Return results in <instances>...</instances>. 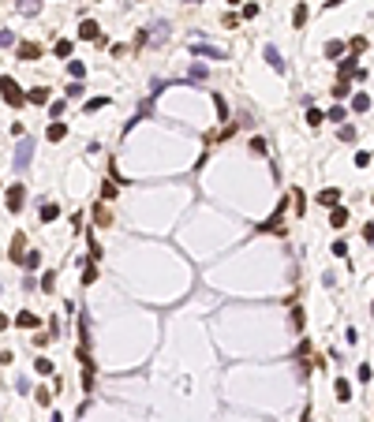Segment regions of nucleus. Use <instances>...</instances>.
Instances as JSON below:
<instances>
[{"mask_svg":"<svg viewBox=\"0 0 374 422\" xmlns=\"http://www.w3.org/2000/svg\"><path fill=\"white\" fill-rule=\"evenodd\" d=\"M0 93H4V101H8L11 109H19V105L26 101V97H23V90H19V86H15V79H8V75L0 79Z\"/></svg>","mask_w":374,"mask_h":422,"instance_id":"nucleus-1","label":"nucleus"},{"mask_svg":"<svg viewBox=\"0 0 374 422\" xmlns=\"http://www.w3.org/2000/svg\"><path fill=\"white\" fill-rule=\"evenodd\" d=\"M23 194H26L23 183H11V187H8V213H19V210H23Z\"/></svg>","mask_w":374,"mask_h":422,"instance_id":"nucleus-2","label":"nucleus"},{"mask_svg":"<svg viewBox=\"0 0 374 422\" xmlns=\"http://www.w3.org/2000/svg\"><path fill=\"white\" fill-rule=\"evenodd\" d=\"M11 262H26V236L23 232H15V239H11Z\"/></svg>","mask_w":374,"mask_h":422,"instance_id":"nucleus-3","label":"nucleus"},{"mask_svg":"<svg viewBox=\"0 0 374 422\" xmlns=\"http://www.w3.org/2000/svg\"><path fill=\"white\" fill-rule=\"evenodd\" d=\"M94 224H101V228H109V224H112L109 206H94Z\"/></svg>","mask_w":374,"mask_h":422,"instance_id":"nucleus-4","label":"nucleus"},{"mask_svg":"<svg viewBox=\"0 0 374 422\" xmlns=\"http://www.w3.org/2000/svg\"><path fill=\"white\" fill-rule=\"evenodd\" d=\"M344 220H348V210H344V206H333L329 210V224L333 228H344Z\"/></svg>","mask_w":374,"mask_h":422,"instance_id":"nucleus-5","label":"nucleus"},{"mask_svg":"<svg viewBox=\"0 0 374 422\" xmlns=\"http://www.w3.org/2000/svg\"><path fill=\"white\" fill-rule=\"evenodd\" d=\"M318 202H322V206H337L340 202V191H337V187H329V191L318 194Z\"/></svg>","mask_w":374,"mask_h":422,"instance_id":"nucleus-6","label":"nucleus"},{"mask_svg":"<svg viewBox=\"0 0 374 422\" xmlns=\"http://www.w3.org/2000/svg\"><path fill=\"white\" fill-rule=\"evenodd\" d=\"M15 325H19V329H34V325H38V318H34L30 310H23V314L15 318Z\"/></svg>","mask_w":374,"mask_h":422,"instance_id":"nucleus-7","label":"nucleus"},{"mask_svg":"<svg viewBox=\"0 0 374 422\" xmlns=\"http://www.w3.org/2000/svg\"><path fill=\"white\" fill-rule=\"evenodd\" d=\"M19 56H23V60H38V56H42V49L26 42V45H19Z\"/></svg>","mask_w":374,"mask_h":422,"instance_id":"nucleus-8","label":"nucleus"},{"mask_svg":"<svg viewBox=\"0 0 374 422\" xmlns=\"http://www.w3.org/2000/svg\"><path fill=\"white\" fill-rule=\"evenodd\" d=\"M79 38H86V42H90V38H97V23H90V19H86V23L79 26Z\"/></svg>","mask_w":374,"mask_h":422,"instance_id":"nucleus-9","label":"nucleus"},{"mask_svg":"<svg viewBox=\"0 0 374 422\" xmlns=\"http://www.w3.org/2000/svg\"><path fill=\"white\" fill-rule=\"evenodd\" d=\"M64 135H68V127H64V124H52L49 127V142H60Z\"/></svg>","mask_w":374,"mask_h":422,"instance_id":"nucleus-10","label":"nucleus"},{"mask_svg":"<svg viewBox=\"0 0 374 422\" xmlns=\"http://www.w3.org/2000/svg\"><path fill=\"white\" fill-rule=\"evenodd\" d=\"M30 101H34V105H45V101H49V90H45V86H38V90H30Z\"/></svg>","mask_w":374,"mask_h":422,"instance_id":"nucleus-11","label":"nucleus"},{"mask_svg":"<svg viewBox=\"0 0 374 422\" xmlns=\"http://www.w3.org/2000/svg\"><path fill=\"white\" fill-rule=\"evenodd\" d=\"M333 388H337V400H348V396H352V385H348V381H344V378H340V381H337V385H333Z\"/></svg>","mask_w":374,"mask_h":422,"instance_id":"nucleus-12","label":"nucleus"},{"mask_svg":"<svg viewBox=\"0 0 374 422\" xmlns=\"http://www.w3.org/2000/svg\"><path fill=\"white\" fill-rule=\"evenodd\" d=\"M352 109H356V112H367V109H371V97H367V93H359L356 101H352Z\"/></svg>","mask_w":374,"mask_h":422,"instance_id":"nucleus-13","label":"nucleus"},{"mask_svg":"<svg viewBox=\"0 0 374 422\" xmlns=\"http://www.w3.org/2000/svg\"><path fill=\"white\" fill-rule=\"evenodd\" d=\"M292 23H296V26H303V23H307V8H303V4L292 11Z\"/></svg>","mask_w":374,"mask_h":422,"instance_id":"nucleus-14","label":"nucleus"},{"mask_svg":"<svg viewBox=\"0 0 374 422\" xmlns=\"http://www.w3.org/2000/svg\"><path fill=\"white\" fill-rule=\"evenodd\" d=\"M97 280V265H86V273H83V284H94Z\"/></svg>","mask_w":374,"mask_h":422,"instance_id":"nucleus-15","label":"nucleus"},{"mask_svg":"<svg viewBox=\"0 0 374 422\" xmlns=\"http://www.w3.org/2000/svg\"><path fill=\"white\" fill-rule=\"evenodd\" d=\"M292 202H296V213H303V206H307V198H303V191H292Z\"/></svg>","mask_w":374,"mask_h":422,"instance_id":"nucleus-16","label":"nucleus"},{"mask_svg":"<svg viewBox=\"0 0 374 422\" xmlns=\"http://www.w3.org/2000/svg\"><path fill=\"white\" fill-rule=\"evenodd\" d=\"M56 217H60L56 206H45V210H42V220H56Z\"/></svg>","mask_w":374,"mask_h":422,"instance_id":"nucleus-17","label":"nucleus"},{"mask_svg":"<svg viewBox=\"0 0 374 422\" xmlns=\"http://www.w3.org/2000/svg\"><path fill=\"white\" fill-rule=\"evenodd\" d=\"M34 366H38V374H52V359H38Z\"/></svg>","mask_w":374,"mask_h":422,"instance_id":"nucleus-18","label":"nucleus"},{"mask_svg":"<svg viewBox=\"0 0 374 422\" xmlns=\"http://www.w3.org/2000/svg\"><path fill=\"white\" fill-rule=\"evenodd\" d=\"M333 97H348V83H344V79H340V83L333 86Z\"/></svg>","mask_w":374,"mask_h":422,"instance_id":"nucleus-19","label":"nucleus"},{"mask_svg":"<svg viewBox=\"0 0 374 422\" xmlns=\"http://www.w3.org/2000/svg\"><path fill=\"white\" fill-rule=\"evenodd\" d=\"M307 124H311V127H318V124H322V112H318V109H311V112H307Z\"/></svg>","mask_w":374,"mask_h":422,"instance_id":"nucleus-20","label":"nucleus"},{"mask_svg":"<svg viewBox=\"0 0 374 422\" xmlns=\"http://www.w3.org/2000/svg\"><path fill=\"white\" fill-rule=\"evenodd\" d=\"M340 49H344L340 42H329V45H326V56H340Z\"/></svg>","mask_w":374,"mask_h":422,"instance_id":"nucleus-21","label":"nucleus"},{"mask_svg":"<svg viewBox=\"0 0 374 422\" xmlns=\"http://www.w3.org/2000/svg\"><path fill=\"white\" fill-rule=\"evenodd\" d=\"M49 400H52V396H49V388H38V404L49 407Z\"/></svg>","mask_w":374,"mask_h":422,"instance_id":"nucleus-22","label":"nucleus"},{"mask_svg":"<svg viewBox=\"0 0 374 422\" xmlns=\"http://www.w3.org/2000/svg\"><path fill=\"white\" fill-rule=\"evenodd\" d=\"M348 45H352V49H356V52H363V49H367V38H352Z\"/></svg>","mask_w":374,"mask_h":422,"instance_id":"nucleus-23","label":"nucleus"},{"mask_svg":"<svg viewBox=\"0 0 374 422\" xmlns=\"http://www.w3.org/2000/svg\"><path fill=\"white\" fill-rule=\"evenodd\" d=\"M71 52V42H56V56H68Z\"/></svg>","mask_w":374,"mask_h":422,"instance_id":"nucleus-24","label":"nucleus"},{"mask_svg":"<svg viewBox=\"0 0 374 422\" xmlns=\"http://www.w3.org/2000/svg\"><path fill=\"white\" fill-rule=\"evenodd\" d=\"M251 153H266V142H262V138H251Z\"/></svg>","mask_w":374,"mask_h":422,"instance_id":"nucleus-25","label":"nucleus"},{"mask_svg":"<svg viewBox=\"0 0 374 422\" xmlns=\"http://www.w3.org/2000/svg\"><path fill=\"white\" fill-rule=\"evenodd\" d=\"M363 239H367V243H374V224H367V228H363Z\"/></svg>","mask_w":374,"mask_h":422,"instance_id":"nucleus-26","label":"nucleus"},{"mask_svg":"<svg viewBox=\"0 0 374 422\" xmlns=\"http://www.w3.org/2000/svg\"><path fill=\"white\" fill-rule=\"evenodd\" d=\"M4 329H8V318H4V314H0V333H4Z\"/></svg>","mask_w":374,"mask_h":422,"instance_id":"nucleus-27","label":"nucleus"},{"mask_svg":"<svg viewBox=\"0 0 374 422\" xmlns=\"http://www.w3.org/2000/svg\"><path fill=\"white\" fill-rule=\"evenodd\" d=\"M229 4H239V0H229Z\"/></svg>","mask_w":374,"mask_h":422,"instance_id":"nucleus-28","label":"nucleus"},{"mask_svg":"<svg viewBox=\"0 0 374 422\" xmlns=\"http://www.w3.org/2000/svg\"><path fill=\"white\" fill-rule=\"evenodd\" d=\"M371 310H374V306H371Z\"/></svg>","mask_w":374,"mask_h":422,"instance_id":"nucleus-29","label":"nucleus"}]
</instances>
